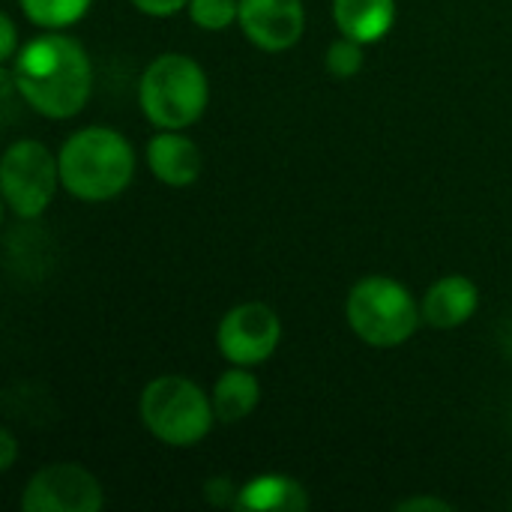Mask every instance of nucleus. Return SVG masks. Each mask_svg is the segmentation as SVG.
<instances>
[{"mask_svg":"<svg viewBox=\"0 0 512 512\" xmlns=\"http://www.w3.org/2000/svg\"><path fill=\"white\" fill-rule=\"evenodd\" d=\"M9 69L12 87L30 111L48 120H69L84 111L93 93V63L84 45L48 30L18 48Z\"/></svg>","mask_w":512,"mask_h":512,"instance_id":"1","label":"nucleus"},{"mask_svg":"<svg viewBox=\"0 0 512 512\" xmlns=\"http://www.w3.org/2000/svg\"><path fill=\"white\" fill-rule=\"evenodd\" d=\"M399 512H450L453 507L441 498H429V495H420V498H405L396 504Z\"/></svg>","mask_w":512,"mask_h":512,"instance_id":"20","label":"nucleus"},{"mask_svg":"<svg viewBox=\"0 0 512 512\" xmlns=\"http://www.w3.org/2000/svg\"><path fill=\"white\" fill-rule=\"evenodd\" d=\"M60 186L57 156L36 138H21L0 159V189L12 216L39 219Z\"/></svg>","mask_w":512,"mask_h":512,"instance_id":"6","label":"nucleus"},{"mask_svg":"<svg viewBox=\"0 0 512 512\" xmlns=\"http://www.w3.org/2000/svg\"><path fill=\"white\" fill-rule=\"evenodd\" d=\"M213 399V411H216V423H240L246 420L258 402H261V381L249 366H231L225 369L210 390Z\"/></svg>","mask_w":512,"mask_h":512,"instance_id":"14","label":"nucleus"},{"mask_svg":"<svg viewBox=\"0 0 512 512\" xmlns=\"http://www.w3.org/2000/svg\"><path fill=\"white\" fill-rule=\"evenodd\" d=\"M333 21L342 36L375 45L396 24V0H333Z\"/></svg>","mask_w":512,"mask_h":512,"instance_id":"12","label":"nucleus"},{"mask_svg":"<svg viewBox=\"0 0 512 512\" xmlns=\"http://www.w3.org/2000/svg\"><path fill=\"white\" fill-rule=\"evenodd\" d=\"M15 456H18V441H15V435H12L9 429H3V432H0V471H3V474L12 471Z\"/></svg>","mask_w":512,"mask_h":512,"instance_id":"21","label":"nucleus"},{"mask_svg":"<svg viewBox=\"0 0 512 512\" xmlns=\"http://www.w3.org/2000/svg\"><path fill=\"white\" fill-rule=\"evenodd\" d=\"M210 102V81L201 63L180 51L153 57L138 81V105L156 129H189Z\"/></svg>","mask_w":512,"mask_h":512,"instance_id":"3","label":"nucleus"},{"mask_svg":"<svg viewBox=\"0 0 512 512\" xmlns=\"http://www.w3.org/2000/svg\"><path fill=\"white\" fill-rule=\"evenodd\" d=\"M309 507V492L303 483L285 474H258L246 480L237 492V510L249 512H303Z\"/></svg>","mask_w":512,"mask_h":512,"instance_id":"13","label":"nucleus"},{"mask_svg":"<svg viewBox=\"0 0 512 512\" xmlns=\"http://www.w3.org/2000/svg\"><path fill=\"white\" fill-rule=\"evenodd\" d=\"M189 21L201 30H225L237 21L240 15V0H189L186 6Z\"/></svg>","mask_w":512,"mask_h":512,"instance_id":"16","label":"nucleus"},{"mask_svg":"<svg viewBox=\"0 0 512 512\" xmlns=\"http://www.w3.org/2000/svg\"><path fill=\"white\" fill-rule=\"evenodd\" d=\"M477 309H480V288L474 279H468L462 273L441 276L438 282H432L426 288V294L420 300L423 324H429L435 330H456V327L468 324Z\"/></svg>","mask_w":512,"mask_h":512,"instance_id":"10","label":"nucleus"},{"mask_svg":"<svg viewBox=\"0 0 512 512\" xmlns=\"http://www.w3.org/2000/svg\"><path fill=\"white\" fill-rule=\"evenodd\" d=\"M237 24L255 48L279 54L303 39L306 9L303 0H240Z\"/></svg>","mask_w":512,"mask_h":512,"instance_id":"9","label":"nucleus"},{"mask_svg":"<svg viewBox=\"0 0 512 512\" xmlns=\"http://www.w3.org/2000/svg\"><path fill=\"white\" fill-rule=\"evenodd\" d=\"M348 327L369 348H399L423 324L420 303L393 276H363L351 285L345 300Z\"/></svg>","mask_w":512,"mask_h":512,"instance_id":"5","label":"nucleus"},{"mask_svg":"<svg viewBox=\"0 0 512 512\" xmlns=\"http://www.w3.org/2000/svg\"><path fill=\"white\" fill-rule=\"evenodd\" d=\"M138 417L159 444L174 450L198 447L216 423L210 393L183 375L153 378L138 396Z\"/></svg>","mask_w":512,"mask_h":512,"instance_id":"4","label":"nucleus"},{"mask_svg":"<svg viewBox=\"0 0 512 512\" xmlns=\"http://www.w3.org/2000/svg\"><path fill=\"white\" fill-rule=\"evenodd\" d=\"M105 492L96 474L75 462L39 468L21 495V512H99Z\"/></svg>","mask_w":512,"mask_h":512,"instance_id":"8","label":"nucleus"},{"mask_svg":"<svg viewBox=\"0 0 512 512\" xmlns=\"http://www.w3.org/2000/svg\"><path fill=\"white\" fill-rule=\"evenodd\" d=\"M363 48H366V45H360V42H354V39H348V36L330 42V48H327V54H324L327 72H330L333 78H339V81L354 78V75L363 69Z\"/></svg>","mask_w":512,"mask_h":512,"instance_id":"17","label":"nucleus"},{"mask_svg":"<svg viewBox=\"0 0 512 512\" xmlns=\"http://www.w3.org/2000/svg\"><path fill=\"white\" fill-rule=\"evenodd\" d=\"M60 186L87 204L117 198L135 177V150L111 126H84L57 150Z\"/></svg>","mask_w":512,"mask_h":512,"instance_id":"2","label":"nucleus"},{"mask_svg":"<svg viewBox=\"0 0 512 512\" xmlns=\"http://www.w3.org/2000/svg\"><path fill=\"white\" fill-rule=\"evenodd\" d=\"M18 27H15V21H12V15L9 12H3L0 15V60L3 63H12V57L18 54Z\"/></svg>","mask_w":512,"mask_h":512,"instance_id":"19","label":"nucleus"},{"mask_svg":"<svg viewBox=\"0 0 512 512\" xmlns=\"http://www.w3.org/2000/svg\"><path fill=\"white\" fill-rule=\"evenodd\" d=\"M24 18L42 30H66L72 24H78L93 0H18Z\"/></svg>","mask_w":512,"mask_h":512,"instance_id":"15","label":"nucleus"},{"mask_svg":"<svg viewBox=\"0 0 512 512\" xmlns=\"http://www.w3.org/2000/svg\"><path fill=\"white\" fill-rule=\"evenodd\" d=\"M132 6L150 18H171L177 12H183L189 6V0H132Z\"/></svg>","mask_w":512,"mask_h":512,"instance_id":"18","label":"nucleus"},{"mask_svg":"<svg viewBox=\"0 0 512 512\" xmlns=\"http://www.w3.org/2000/svg\"><path fill=\"white\" fill-rule=\"evenodd\" d=\"M147 168L159 183L186 189L201 174V150L183 129H162L147 141Z\"/></svg>","mask_w":512,"mask_h":512,"instance_id":"11","label":"nucleus"},{"mask_svg":"<svg viewBox=\"0 0 512 512\" xmlns=\"http://www.w3.org/2000/svg\"><path fill=\"white\" fill-rule=\"evenodd\" d=\"M282 342L279 315L258 300L228 309L216 327V348L231 366H261Z\"/></svg>","mask_w":512,"mask_h":512,"instance_id":"7","label":"nucleus"}]
</instances>
